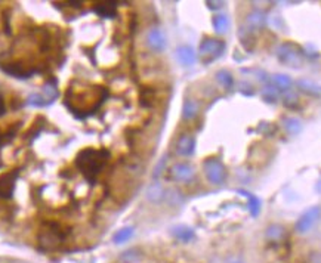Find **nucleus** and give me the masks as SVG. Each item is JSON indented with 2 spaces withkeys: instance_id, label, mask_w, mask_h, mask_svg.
Returning a JSON list of instances; mask_svg holds the SVG:
<instances>
[{
  "instance_id": "obj_1",
  "label": "nucleus",
  "mask_w": 321,
  "mask_h": 263,
  "mask_svg": "<svg viewBox=\"0 0 321 263\" xmlns=\"http://www.w3.org/2000/svg\"><path fill=\"white\" fill-rule=\"evenodd\" d=\"M110 160V152L105 148H85L79 152L76 159V167L89 181L95 182L96 176L102 172L105 164Z\"/></svg>"
},
{
  "instance_id": "obj_2",
  "label": "nucleus",
  "mask_w": 321,
  "mask_h": 263,
  "mask_svg": "<svg viewBox=\"0 0 321 263\" xmlns=\"http://www.w3.org/2000/svg\"><path fill=\"white\" fill-rule=\"evenodd\" d=\"M67 238V232L61 229L57 222H47L46 228L40 232L39 241L44 250H55L58 248Z\"/></svg>"
},
{
  "instance_id": "obj_3",
  "label": "nucleus",
  "mask_w": 321,
  "mask_h": 263,
  "mask_svg": "<svg viewBox=\"0 0 321 263\" xmlns=\"http://www.w3.org/2000/svg\"><path fill=\"white\" fill-rule=\"evenodd\" d=\"M277 58L281 64L284 65H289V67H293V68H298L302 65V61H303V52L302 49L292 43V41H287V43H283L278 46L277 49Z\"/></svg>"
},
{
  "instance_id": "obj_4",
  "label": "nucleus",
  "mask_w": 321,
  "mask_h": 263,
  "mask_svg": "<svg viewBox=\"0 0 321 263\" xmlns=\"http://www.w3.org/2000/svg\"><path fill=\"white\" fill-rule=\"evenodd\" d=\"M225 50V41L219 39H204L200 43L198 54L204 62H210L219 58Z\"/></svg>"
},
{
  "instance_id": "obj_5",
  "label": "nucleus",
  "mask_w": 321,
  "mask_h": 263,
  "mask_svg": "<svg viewBox=\"0 0 321 263\" xmlns=\"http://www.w3.org/2000/svg\"><path fill=\"white\" fill-rule=\"evenodd\" d=\"M203 170L207 178V181L213 185H222L227 179V170L225 166L215 157H210L203 163Z\"/></svg>"
},
{
  "instance_id": "obj_6",
  "label": "nucleus",
  "mask_w": 321,
  "mask_h": 263,
  "mask_svg": "<svg viewBox=\"0 0 321 263\" xmlns=\"http://www.w3.org/2000/svg\"><path fill=\"white\" fill-rule=\"evenodd\" d=\"M321 216V207L320 205H314L311 208H308L306 212L298 219L296 225H295V229L298 234H306L309 232L314 225L317 223V221L320 219Z\"/></svg>"
},
{
  "instance_id": "obj_7",
  "label": "nucleus",
  "mask_w": 321,
  "mask_h": 263,
  "mask_svg": "<svg viewBox=\"0 0 321 263\" xmlns=\"http://www.w3.org/2000/svg\"><path fill=\"white\" fill-rule=\"evenodd\" d=\"M18 176H20V170L17 169L0 175V198H3V200L12 198Z\"/></svg>"
},
{
  "instance_id": "obj_8",
  "label": "nucleus",
  "mask_w": 321,
  "mask_h": 263,
  "mask_svg": "<svg viewBox=\"0 0 321 263\" xmlns=\"http://www.w3.org/2000/svg\"><path fill=\"white\" fill-rule=\"evenodd\" d=\"M147 44L151 50L154 52H162L166 47V37L163 34V31L154 27L148 31L147 34Z\"/></svg>"
},
{
  "instance_id": "obj_9",
  "label": "nucleus",
  "mask_w": 321,
  "mask_h": 263,
  "mask_svg": "<svg viewBox=\"0 0 321 263\" xmlns=\"http://www.w3.org/2000/svg\"><path fill=\"white\" fill-rule=\"evenodd\" d=\"M0 70L6 73L8 76H12L15 79H28L34 74V70H27L20 62H8V64H0Z\"/></svg>"
},
{
  "instance_id": "obj_10",
  "label": "nucleus",
  "mask_w": 321,
  "mask_h": 263,
  "mask_svg": "<svg viewBox=\"0 0 321 263\" xmlns=\"http://www.w3.org/2000/svg\"><path fill=\"white\" fill-rule=\"evenodd\" d=\"M171 176L178 182H190L194 178V169L187 163H176L171 169Z\"/></svg>"
},
{
  "instance_id": "obj_11",
  "label": "nucleus",
  "mask_w": 321,
  "mask_h": 263,
  "mask_svg": "<svg viewBox=\"0 0 321 263\" xmlns=\"http://www.w3.org/2000/svg\"><path fill=\"white\" fill-rule=\"evenodd\" d=\"M176 58H178L179 64L184 65V67H191L197 61V55H195L194 49L191 46H188V44L179 46L176 49Z\"/></svg>"
},
{
  "instance_id": "obj_12",
  "label": "nucleus",
  "mask_w": 321,
  "mask_h": 263,
  "mask_svg": "<svg viewBox=\"0 0 321 263\" xmlns=\"http://www.w3.org/2000/svg\"><path fill=\"white\" fill-rule=\"evenodd\" d=\"M194 151H195V139L191 135L179 136V139L176 142V152L179 155L190 157V155L194 154Z\"/></svg>"
},
{
  "instance_id": "obj_13",
  "label": "nucleus",
  "mask_w": 321,
  "mask_h": 263,
  "mask_svg": "<svg viewBox=\"0 0 321 263\" xmlns=\"http://www.w3.org/2000/svg\"><path fill=\"white\" fill-rule=\"evenodd\" d=\"M265 21H266V17H265V14H263L262 11H252V12L246 17L244 27L253 33V31H256V30L263 28Z\"/></svg>"
},
{
  "instance_id": "obj_14",
  "label": "nucleus",
  "mask_w": 321,
  "mask_h": 263,
  "mask_svg": "<svg viewBox=\"0 0 321 263\" xmlns=\"http://www.w3.org/2000/svg\"><path fill=\"white\" fill-rule=\"evenodd\" d=\"M93 12L101 18H114L117 15V3L116 2H102L93 6Z\"/></svg>"
},
{
  "instance_id": "obj_15",
  "label": "nucleus",
  "mask_w": 321,
  "mask_h": 263,
  "mask_svg": "<svg viewBox=\"0 0 321 263\" xmlns=\"http://www.w3.org/2000/svg\"><path fill=\"white\" fill-rule=\"evenodd\" d=\"M265 238L270 243H281L286 238V229L281 225H270L265 231Z\"/></svg>"
},
{
  "instance_id": "obj_16",
  "label": "nucleus",
  "mask_w": 321,
  "mask_h": 263,
  "mask_svg": "<svg viewBox=\"0 0 321 263\" xmlns=\"http://www.w3.org/2000/svg\"><path fill=\"white\" fill-rule=\"evenodd\" d=\"M172 235L178 240V241H182V243H190L194 240L195 234L194 231L190 228V226H185V225H178L175 228H172Z\"/></svg>"
},
{
  "instance_id": "obj_17",
  "label": "nucleus",
  "mask_w": 321,
  "mask_h": 263,
  "mask_svg": "<svg viewBox=\"0 0 321 263\" xmlns=\"http://www.w3.org/2000/svg\"><path fill=\"white\" fill-rule=\"evenodd\" d=\"M198 111H200V105H198V102H197L195 99H191V98L185 99L184 107H182V117H184L185 120H193V119H195L197 114H198Z\"/></svg>"
},
{
  "instance_id": "obj_18",
  "label": "nucleus",
  "mask_w": 321,
  "mask_h": 263,
  "mask_svg": "<svg viewBox=\"0 0 321 263\" xmlns=\"http://www.w3.org/2000/svg\"><path fill=\"white\" fill-rule=\"evenodd\" d=\"M240 194H243L246 198H247V201H249V212H250V215L253 216V218H257L259 216V213H260V208H262V204H260V200L255 195V194H252V192H247V191H244V189H240L238 191Z\"/></svg>"
},
{
  "instance_id": "obj_19",
  "label": "nucleus",
  "mask_w": 321,
  "mask_h": 263,
  "mask_svg": "<svg viewBox=\"0 0 321 263\" xmlns=\"http://www.w3.org/2000/svg\"><path fill=\"white\" fill-rule=\"evenodd\" d=\"M165 197V189L160 182H152L147 189V198L151 202H160Z\"/></svg>"
},
{
  "instance_id": "obj_20",
  "label": "nucleus",
  "mask_w": 321,
  "mask_h": 263,
  "mask_svg": "<svg viewBox=\"0 0 321 263\" xmlns=\"http://www.w3.org/2000/svg\"><path fill=\"white\" fill-rule=\"evenodd\" d=\"M298 87H299V90H302L303 93L311 95V96H318V95H321V87H320L317 83H314V81H311V80H306V79L299 80V81H298Z\"/></svg>"
},
{
  "instance_id": "obj_21",
  "label": "nucleus",
  "mask_w": 321,
  "mask_h": 263,
  "mask_svg": "<svg viewBox=\"0 0 321 263\" xmlns=\"http://www.w3.org/2000/svg\"><path fill=\"white\" fill-rule=\"evenodd\" d=\"M238 37H240V41H241V44L244 46V49H247V50H252V49H253L256 40H255V37H253V33H252L250 30H247L244 25L238 30Z\"/></svg>"
},
{
  "instance_id": "obj_22",
  "label": "nucleus",
  "mask_w": 321,
  "mask_h": 263,
  "mask_svg": "<svg viewBox=\"0 0 321 263\" xmlns=\"http://www.w3.org/2000/svg\"><path fill=\"white\" fill-rule=\"evenodd\" d=\"M212 24H213V28L218 34H224L228 31V27H230V21H228V17L227 15H215L212 20Z\"/></svg>"
},
{
  "instance_id": "obj_23",
  "label": "nucleus",
  "mask_w": 321,
  "mask_h": 263,
  "mask_svg": "<svg viewBox=\"0 0 321 263\" xmlns=\"http://www.w3.org/2000/svg\"><path fill=\"white\" fill-rule=\"evenodd\" d=\"M283 126L287 133L290 135H299L302 130V121L296 117H286L283 120Z\"/></svg>"
},
{
  "instance_id": "obj_24",
  "label": "nucleus",
  "mask_w": 321,
  "mask_h": 263,
  "mask_svg": "<svg viewBox=\"0 0 321 263\" xmlns=\"http://www.w3.org/2000/svg\"><path fill=\"white\" fill-rule=\"evenodd\" d=\"M273 80H274V87L277 90H290V87L293 84V80L286 74H277V76H274Z\"/></svg>"
},
{
  "instance_id": "obj_25",
  "label": "nucleus",
  "mask_w": 321,
  "mask_h": 263,
  "mask_svg": "<svg viewBox=\"0 0 321 263\" xmlns=\"http://www.w3.org/2000/svg\"><path fill=\"white\" fill-rule=\"evenodd\" d=\"M216 80L225 89H231L233 84H234V77H233V74L228 70H219L216 73Z\"/></svg>"
},
{
  "instance_id": "obj_26",
  "label": "nucleus",
  "mask_w": 321,
  "mask_h": 263,
  "mask_svg": "<svg viewBox=\"0 0 321 263\" xmlns=\"http://www.w3.org/2000/svg\"><path fill=\"white\" fill-rule=\"evenodd\" d=\"M132 237H133V228H130V226H126V228H122V229H119V231L114 234V237H113V241H114L116 244H123V243L129 241Z\"/></svg>"
},
{
  "instance_id": "obj_27",
  "label": "nucleus",
  "mask_w": 321,
  "mask_h": 263,
  "mask_svg": "<svg viewBox=\"0 0 321 263\" xmlns=\"http://www.w3.org/2000/svg\"><path fill=\"white\" fill-rule=\"evenodd\" d=\"M262 99L266 103H276L278 101V90L274 86H265L262 89Z\"/></svg>"
},
{
  "instance_id": "obj_28",
  "label": "nucleus",
  "mask_w": 321,
  "mask_h": 263,
  "mask_svg": "<svg viewBox=\"0 0 321 263\" xmlns=\"http://www.w3.org/2000/svg\"><path fill=\"white\" fill-rule=\"evenodd\" d=\"M119 260L122 263H141L142 253H139L138 250H128L119 257Z\"/></svg>"
},
{
  "instance_id": "obj_29",
  "label": "nucleus",
  "mask_w": 321,
  "mask_h": 263,
  "mask_svg": "<svg viewBox=\"0 0 321 263\" xmlns=\"http://www.w3.org/2000/svg\"><path fill=\"white\" fill-rule=\"evenodd\" d=\"M283 103L286 105L287 108H295V107H298V103H299V96H298V93L293 92V90H287V93H284V96H283Z\"/></svg>"
},
{
  "instance_id": "obj_30",
  "label": "nucleus",
  "mask_w": 321,
  "mask_h": 263,
  "mask_svg": "<svg viewBox=\"0 0 321 263\" xmlns=\"http://www.w3.org/2000/svg\"><path fill=\"white\" fill-rule=\"evenodd\" d=\"M43 92H44V98H47L50 102H52V101H55V99L58 98V87H57L55 81H49V83H46L44 87H43Z\"/></svg>"
},
{
  "instance_id": "obj_31",
  "label": "nucleus",
  "mask_w": 321,
  "mask_h": 263,
  "mask_svg": "<svg viewBox=\"0 0 321 263\" xmlns=\"http://www.w3.org/2000/svg\"><path fill=\"white\" fill-rule=\"evenodd\" d=\"M27 102H28V105H31V107H37V108L44 107V105L47 103L46 99L42 95H31V96H28Z\"/></svg>"
},
{
  "instance_id": "obj_32",
  "label": "nucleus",
  "mask_w": 321,
  "mask_h": 263,
  "mask_svg": "<svg viewBox=\"0 0 321 263\" xmlns=\"http://www.w3.org/2000/svg\"><path fill=\"white\" fill-rule=\"evenodd\" d=\"M18 126L20 124H17L12 130H9V132H6V133H3V132H0V148H2L5 143H8L14 136H15V133H17V129H18Z\"/></svg>"
},
{
  "instance_id": "obj_33",
  "label": "nucleus",
  "mask_w": 321,
  "mask_h": 263,
  "mask_svg": "<svg viewBox=\"0 0 321 263\" xmlns=\"http://www.w3.org/2000/svg\"><path fill=\"white\" fill-rule=\"evenodd\" d=\"M166 162H168L166 155H165V157H162V159H160V162H158V164L155 166V169H154V173H152V178H154V179H158V176L163 173V170H165V167H166Z\"/></svg>"
},
{
  "instance_id": "obj_34",
  "label": "nucleus",
  "mask_w": 321,
  "mask_h": 263,
  "mask_svg": "<svg viewBox=\"0 0 321 263\" xmlns=\"http://www.w3.org/2000/svg\"><path fill=\"white\" fill-rule=\"evenodd\" d=\"M240 92L246 96H253L255 95V89L250 83H241L240 84Z\"/></svg>"
},
{
  "instance_id": "obj_35",
  "label": "nucleus",
  "mask_w": 321,
  "mask_h": 263,
  "mask_svg": "<svg viewBox=\"0 0 321 263\" xmlns=\"http://www.w3.org/2000/svg\"><path fill=\"white\" fill-rule=\"evenodd\" d=\"M207 8L212 9V11H218L224 6V2H206Z\"/></svg>"
},
{
  "instance_id": "obj_36",
  "label": "nucleus",
  "mask_w": 321,
  "mask_h": 263,
  "mask_svg": "<svg viewBox=\"0 0 321 263\" xmlns=\"http://www.w3.org/2000/svg\"><path fill=\"white\" fill-rule=\"evenodd\" d=\"M309 263H321V254L320 253H314L309 257Z\"/></svg>"
},
{
  "instance_id": "obj_37",
  "label": "nucleus",
  "mask_w": 321,
  "mask_h": 263,
  "mask_svg": "<svg viewBox=\"0 0 321 263\" xmlns=\"http://www.w3.org/2000/svg\"><path fill=\"white\" fill-rule=\"evenodd\" d=\"M6 113V103H5V99L0 96V116H3Z\"/></svg>"
},
{
  "instance_id": "obj_38",
  "label": "nucleus",
  "mask_w": 321,
  "mask_h": 263,
  "mask_svg": "<svg viewBox=\"0 0 321 263\" xmlns=\"http://www.w3.org/2000/svg\"><path fill=\"white\" fill-rule=\"evenodd\" d=\"M227 263H244L240 257H230L228 260H227Z\"/></svg>"
}]
</instances>
